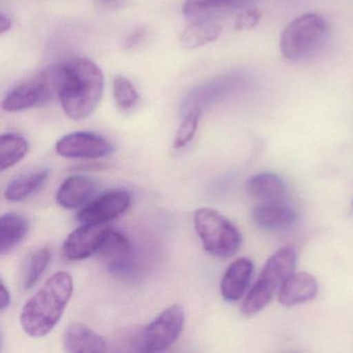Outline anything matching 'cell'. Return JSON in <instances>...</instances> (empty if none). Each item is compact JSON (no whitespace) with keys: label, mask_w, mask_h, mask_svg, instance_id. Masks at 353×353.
Here are the masks:
<instances>
[{"label":"cell","mask_w":353,"mask_h":353,"mask_svg":"<svg viewBox=\"0 0 353 353\" xmlns=\"http://www.w3.org/2000/svg\"><path fill=\"white\" fill-rule=\"evenodd\" d=\"M11 28V18L8 17L5 14H1V15H0V34H6V32H9Z\"/></svg>","instance_id":"f546056e"},{"label":"cell","mask_w":353,"mask_h":353,"mask_svg":"<svg viewBox=\"0 0 353 353\" xmlns=\"http://www.w3.org/2000/svg\"><path fill=\"white\" fill-rule=\"evenodd\" d=\"M222 26L212 17L191 20V23L179 34V43L183 49L193 50L208 43L214 42L220 37Z\"/></svg>","instance_id":"e0dca14e"},{"label":"cell","mask_w":353,"mask_h":353,"mask_svg":"<svg viewBox=\"0 0 353 353\" xmlns=\"http://www.w3.org/2000/svg\"><path fill=\"white\" fill-rule=\"evenodd\" d=\"M256 226L270 232H281L292 228L299 220L294 208L283 201L262 202L252 212Z\"/></svg>","instance_id":"7c38bea8"},{"label":"cell","mask_w":353,"mask_h":353,"mask_svg":"<svg viewBox=\"0 0 353 353\" xmlns=\"http://www.w3.org/2000/svg\"><path fill=\"white\" fill-rule=\"evenodd\" d=\"M194 227L204 250L214 257L227 259L241 249L243 236L239 229L216 210L208 208L196 210Z\"/></svg>","instance_id":"277c9868"},{"label":"cell","mask_w":353,"mask_h":353,"mask_svg":"<svg viewBox=\"0 0 353 353\" xmlns=\"http://www.w3.org/2000/svg\"><path fill=\"white\" fill-rule=\"evenodd\" d=\"M327 34V23L321 16L303 14L289 23L281 34V53L288 61L305 59L320 48Z\"/></svg>","instance_id":"5b68a950"},{"label":"cell","mask_w":353,"mask_h":353,"mask_svg":"<svg viewBox=\"0 0 353 353\" xmlns=\"http://www.w3.org/2000/svg\"><path fill=\"white\" fill-rule=\"evenodd\" d=\"M107 268L114 274H125L133 268V251L129 239L109 228L98 252Z\"/></svg>","instance_id":"8fae6325"},{"label":"cell","mask_w":353,"mask_h":353,"mask_svg":"<svg viewBox=\"0 0 353 353\" xmlns=\"http://www.w3.org/2000/svg\"><path fill=\"white\" fill-rule=\"evenodd\" d=\"M28 140L23 136L15 133L3 134L0 139V170H7L21 162L28 154Z\"/></svg>","instance_id":"7402d4cb"},{"label":"cell","mask_w":353,"mask_h":353,"mask_svg":"<svg viewBox=\"0 0 353 353\" xmlns=\"http://www.w3.org/2000/svg\"><path fill=\"white\" fill-rule=\"evenodd\" d=\"M59 156L65 159H100L113 152L110 141L92 132H74L61 137L55 145Z\"/></svg>","instance_id":"ba28073f"},{"label":"cell","mask_w":353,"mask_h":353,"mask_svg":"<svg viewBox=\"0 0 353 353\" xmlns=\"http://www.w3.org/2000/svg\"><path fill=\"white\" fill-rule=\"evenodd\" d=\"M296 251L294 248L279 250L266 262L259 278L253 285L241 303V312L245 317H252L261 312L278 292L283 283L294 272Z\"/></svg>","instance_id":"3957f363"},{"label":"cell","mask_w":353,"mask_h":353,"mask_svg":"<svg viewBox=\"0 0 353 353\" xmlns=\"http://www.w3.org/2000/svg\"><path fill=\"white\" fill-rule=\"evenodd\" d=\"M63 349L70 353H101L107 350V343L85 324L73 322L65 330Z\"/></svg>","instance_id":"2e32d148"},{"label":"cell","mask_w":353,"mask_h":353,"mask_svg":"<svg viewBox=\"0 0 353 353\" xmlns=\"http://www.w3.org/2000/svg\"><path fill=\"white\" fill-rule=\"evenodd\" d=\"M247 192L251 197L262 202L283 201L286 195V185L278 175L261 172L248 179Z\"/></svg>","instance_id":"d6986e66"},{"label":"cell","mask_w":353,"mask_h":353,"mask_svg":"<svg viewBox=\"0 0 353 353\" xmlns=\"http://www.w3.org/2000/svg\"><path fill=\"white\" fill-rule=\"evenodd\" d=\"M46 168L28 171L14 179L5 190V198L10 202H19L28 199L44 185L49 176Z\"/></svg>","instance_id":"ffe728a7"},{"label":"cell","mask_w":353,"mask_h":353,"mask_svg":"<svg viewBox=\"0 0 353 353\" xmlns=\"http://www.w3.org/2000/svg\"><path fill=\"white\" fill-rule=\"evenodd\" d=\"M100 7L108 10H119L125 7L129 0H94Z\"/></svg>","instance_id":"83f0119b"},{"label":"cell","mask_w":353,"mask_h":353,"mask_svg":"<svg viewBox=\"0 0 353 353\" xmlns=\"http://www.w3.org/2000/svg\"><path fill=\"white\" fill-rule=\"evenodd\" d=\"M51 260V251L48 248H41L32 252L24 262L22 268V286L28 290L32 289L40 280Z\"/></svg>","instance_id":"603a6c76"},{"label":"cell","mask_w":353,"mask_h":353,"mask_svg":"<svg viewBox=\"0 0 353 353\" xmlns=\"http://www.w3.org/2000/svg\"><path fill=\"white\" fill-rule=\"evenodd\" d=\"M255 0H187L183 14L190 20L212 17L216 12L241 9L252 5Z\"/></svg>","instance_id":"44dd1931"},{"label":"cell","mask_w":353,"mask_h":353,"mask_svg":"<svg viewBox=\"0 0 353 353\" xmlns=\"http://www.w3.org/2000/svg\"><path fill=\"white\" fill-rule=\"evenodd\" d=\"M74 291L73 278L57 272L28 299L20 314L24 332L32 338L47 336L63 317Z\"/></svg>","instance_id":"7a4b0ae2"},{"label":"cell","mask_w":353,"mask_h":353,"mask_svg":"<svg viewBox=\"0 0 353 353\" xmlns=\"http://www.w3.org/2000/svg\"><path fill=\"white\" fill-rule=\"evenodd\" d=\"M108 229L106 224L82 223L68 235L63 245V256L70 261H81L98 254Z\"/></svg>","instance_id":"9c48e42d"},{"label":"cell","mask_w":353,"mask_h":353,"mask_svg":"<svg viewBox=\"0 0 353 353\" xmlns=\"http://www.w3.org/2000/svg\"><path fill=\"white\" fill-rule=\"evenodd\" d=\"M98 190L96 179L88 175H72L59 185L57 202L65 210L83 208L92 201Z\"/></svg>","instance_id":"4fadbf2b"},{"label":"cell","mask_w":353,"mask_h":353,"mask_svg":"<svg viewBox=\"0 0 353 353\" xmlns=\"http://www.w3.org/2000/svg\"><path fill=\"white\" fill-rule=\"evenodd\" d=\"M146 37L145 28H137L134 30L125 40V48L128 50L137 48L144 40Z\"/></svg>","instance_id":"4316f807"},{"label":"cell","mask_w":353,"mask_h":353,"mask_svg":"<svg viewBox=\"0 0 353 353\" xmlns=\"http://www.w3.org/2000/svg\"><path fill=\"white\" fill-rule=\"evenodd\" d=\"M30 221L23 214L7 212L0 216V254L11 253L26 239Z\"/></svg>","instance_id":"ac0fdd59"},{"label":"cell","mask_w":353,"mask_h":353,"mask_svg":"<svg viewBox=\"0 0 353 353\" xmlns=\"http://www.w3.org/2000/svg\"><path fill=\"white\" fill-rule=\"evenodd\" d=\"M260 18H261V15L257 10H245L237 16L236 20H235V30H239V32L253 30L259 23Z\"/></svg>","instance_id":"484cf974"},{"label":"cell","mask_w":353,"mask_h":353,"mask_svg":"<svg viewBox=\"0 0 353 353\" xmlns=\"http://www.w3.org/2000/svg\"><path fill=\"white\" fill-rule=\"evenodd\" d=\"M113 97L117 107L123 111L131 110L139 102L135 85L123 76H117L113 81Z\"/></svg>","instance_id":"cb8c5ba5"},{"label":"cell","mask_w":353,"mask_h":353,"mask_svg":"<svg viewBox=\"0 0 353 353\" xmlns=\"http://www.w3.org/2000/svg\"><path fill=\"white\" fill-rule=\"evenodd\" d=\"M254 264L249 258L241 257L227 268L221 281V294L229 303L239 301L251 284Z\"/></svg>","instance_id":"9a60e30c"},{"label":"cell","mask_w":353,"mask_h":353,"mask_svg":"<svg viewBox=\"0 0 353 353\" xmlns=\"http://www.w3.org/2000/svg\"><path fill=\"white\" fill-rule=\"evenodd\" d=\"M319 285L309 272H293L278 291L279 303L286 307H294L313 301L318 294Z\"/></svg>","instance_id":"5bb4252c"},{"label":"cell","mask_w":353,"mask_h":353,"mask_svg":"<svg viewBox=\"0 0 353 353\" xmlns=\"http://www.w3.org/2000/svg\"><path fill=\"white\" fill-rule=\"evenodd\" d=\"M63 112L80 121L92 114L104 92V74L88 59H73L53 67Z\"/></svg>","instance_id":"6da1fadb"},{"label":"cell","mask_w":353,"mask_h":353,"mask_svg":"<svg viewBox=\"0 0 353 353\" xmlns=\"http://www.w3.org/2000/svg\"><path fill=\"white\" fill-rule=\"evenodd\" d=\"M185 313L181 305H170L159 314L140 334L137 346L140 351L161 352L170 348L183 332Z\"/></svg>","instance_id":"52a82bcc"},{"label":"cell","mask_w":353,"mask_h":353,"mask_svg":"<svg viewBox=\"0 0 353 353\" xmlns=\"http://www.w3.org/2000/svg\"><path fill=\"white\" fill-rule=\"evenodd\" d=\"M352 208H353V200H352Z\"/></svg>","instance_id":"4dcf8cb0"},{"label":"cell","mask_w":353,"mask_h":353,"mask_svg":"<svg viewBox=\"0 0 353 353\" xmlns=\"http://www.w3.org/2000/svg\"><path fill=\"white\" fill-rule=\"evenodd\" d=\"M200 117H201V109L193 108L187 111L185 119L181 121L175 134L174 141H173V148L175 150L185 148L192 141L197 132Z\"/></svg>","instance_id":"d4e9b609"},{"label":"cell","mask_w":353,"mask_h":353,"mask_svg":"<svg viewBox=\"0 0 353 353\" xmlns=\"http://www.w3.org/2000/svg\"><path fill=\"white\" fill-rule=\"evenodd\" d=\"M10 305H11V293L3 281L1 282V292H0V310L3 312L10 307Z\"/></svg>","instance_id":"f1b7e54d"},{"label":"cell","mask_w":353,"mask_h":353,"mask_svg":"<svg viewBox=\"0 0 353 353\" xmlns=\"http://www.w3.org/2000/svg\"><path fill=\"white\" fill-rule=\"evenodd\" d=\"M130 204L131 195L127 191L108 192L83 206L78 212L77 219L81 223L106 224L125 214Z\"/></svg>","instance_id":"30bf717a"},{"label":"cell","mask_w":353,"mask_h":353,"mask_svg":"<svg viewBox=\"0 0 353 353\" xmlns=\"http://www.w3.org/2000/svg\"><path fill=\"white\" fill-rule=\"evenodd\" d=\"M59 98L57 80L53 67L26 80L14 88L3 99V110L7 112H20L48 104Z\"/></svg>","instance_id":"8992f818"}]
</instances>
